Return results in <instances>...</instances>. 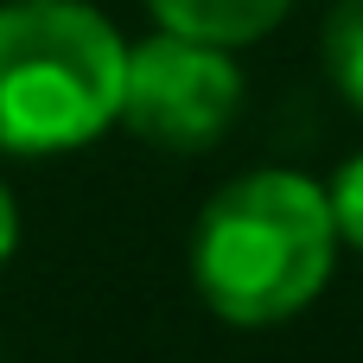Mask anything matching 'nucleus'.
I'll return each mask as SVG.
<instances>
[{
	"mask_svg": "<svg viewBox=\"0 0 363 363\" xmlns=\"http://www.w3.org/2000/svg\"><path fill=\"white\" fill-rule=\"evenodd\" d=\"M338 262V223L325 185L287 166L230 179L191 236L198 300L230 325H281L319 300Z\"/></svg>",
	"mask_w": 363,
	"mask_h": 363,
	"instance_id": "obj_1",
	"label": "nucleus"
},
{
	"mask_svg": "<svg viewBox=\"0 0 363 363\" xmlns=\"http://www.w3.org/2000/svg\"><path fill=\"white\" fill-rule=\"evenodd\" d=\"M128 38L89 0L0 6V153H77L121 121Z\"/></svg>",
	"mask_w": 363,
	"mask_h": 363,
	"instance_id": "obj_2",
	"label": "nucleus"
},
{
	"mask_svg": "<svg viewBox=\"0 0 363 363\" xmlns=\"http://www.w3.org/2000/svg\"><path fill=\"white\" fill-rule=\"evenodd\" d=\"M242 115V70L230 45L185 38V32H153L128 45V77H121V121L166 153H204L230 134Z\"/></svg>",
	"mask_w": 363,
	"mask_h": 363,
	"instance_id": "obj_3",
	"label": "nucleus"
},
{
	"mask_svg": "<svg viewBox=\"0 0 363 363\" xmlns=\"http://www.w3.org/2000/svg\"><path fill=\"white\" fill-rule=\"evenodd\" d=\"M147 13L166 26V32H185V38H211V45H255L268 38L294 0H147Z\"/></svg>",
	"mask_w": 363,
	"mask_h": 363,
	"instance_id": "obj_4",
	"label": "nucleus"
},
{
	"mask_svg": "<svg viewBox=\"0 0 363 363\" xmlns=\"http://www.w3.org/2000/svg\"><path fill=\"white\" fill-rule=\"evenodd\" d=\"M319 51H325V70H332L338 96L363 115V0H332Z\"/></svg>",
	"mask_w": 363,
	"mask_h": 363,
	"instance_id": "obj_5",
	"label": "nucleus"
},
{
	"mask_svg": "<svg viewBox=\"0 0 363 363\" xmlns=\"http://www.w3.org/2000/svg\"><path fill=\"white\" fill-rule=\"evenodd\" d=\"M325 204H332V223H338V242L363 249V153H351L338 166V179L325 185Z\"/></svg>",
	"mask_w": 363,
	"mask_h": 363,
	"instance_id": "obj_6",
	"label": "nucleus"
},
{
	"mask_svg": "<svg viewBox=\"0 0 363 363\" xmlns=\"http://www.w3.org/2000/svg\"><path fill=\"white\" fill-rule=\"evenodd\" d=\"M13 242H19V204H13V191H6V179H0V262L13 255Z\"/></svg>",
	"mask_w": 363,
	"mask_h": 363,
	"instance_id": "obj_7",
	"label": "nucleus"
}]
</instances>
